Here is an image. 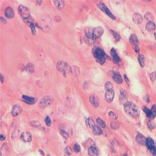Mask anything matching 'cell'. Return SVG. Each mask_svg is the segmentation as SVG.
<instances>
[{
    "instance_id": "obj_1",
    "label": "cell",
    "mask_w": 156,
    "mask_h": 156,
    "mask_svg": "<svg viewBox=\"0 0 156 156\" xmlns=\"http://www.w3.org/2000/svg\"><path fill=\"white\" fill-rule=\"evenodd\" d=\"M124 110L128 115L137 119L140 114V110L137 105L133 102H127L124 104Z\"/></svg>"
},
{
    "instance_id": "obj_2",
    "label": "cell",
    "mask_w": 156,
    "mask_h": 156,
    "mask_svg": "<svg viewBox=\"0 0 156 156\" xmlns=\"http://www.w3.org/2000/svg\"><path fill=\"white\" fill-rule=\"evenodd\" d=\"M92 54L97 62L101 65L105 63L107 56L103 49L100 47L95 46L92 49Z\"/></svg>"
},
{
    "instance_id": "obj_3",
    "label": "cell",
    "mask_w": 156,
    "mask_h": 156,
    "mask_svg": "<svg viewBox=\"0 0 156 156\" xmlns=\"http://www.w3.org/2000/svg\"><path fill=\"white\" fill-rule=\"evenodd\" d=\"M54 98L52 96L46 95L43 97L38 102V105L41 108H45L52 104Z\"/></svg>"
},
{
    "instance_id": "obj_4",
    "label": "cell",
    "mask_w": 156,
    "mask_h": 156,
    "mask_svg": "<svg viewBox=\"0 0 156 156\" xmlns=\"http://www.w3.org/2000/svg\"><path fill=\"white\" fill-rule=\"evenodd\" d=\"M145 145L148 148V153L152 155H155L156 154V148L154 140L151 137H148L146 139Z\"/></svg>"
},
{
    "instance_id": "obj_5",
    "label": "cell",
    "mask_w": 156,
    "mask_h": 156,
    "mask_svg": "<svg viewBox=\"0 0 156 156\" xmlns=\"http://www.w3.org/2000/svg\"><path fill=\"white\" fill-rule=\"evenodd\" d=\"M70 67L66 62L60 61L57 62L56 68L59 72L63 73L64 75H65L68 72H70Z\"/></svg>"
},
{
    "instance_id": "obj_6",
    "label": "cell",
    "mask_w": 156,
    "mask_h": 156,
    "mask_svg": "<svg viewBox=\"0 0 156 156\" xmlns=\"http://www.w3.org/2000/svg\"><path fill=\"white\" fill-rule=\"evenodd\" d=\"M97 7L100 9L102 12H105L108 17L112 18V19H115V17L114 15L109 10L108 7L106 6L104 3L102 2H98L97 3Z\"/></svg>"
},
{
    "instance_id": "obj_7",
    "label": "cell",
    "mask_w": 156,
    "mask_h": 156,
    "mask_svg": "<svg viewBox=\"0 0 156 156\" xmlns=\"http://www.w3.org/2000/svg\"><path fill=\"white\" fill-rule=\"evenodd\" d=\"M19 13L24 19L27 18L30 16L29 9L27 7L22 5H20L18 8Z\"/></svg>"
},
{
    "instance_id": "obj_8",
    "label": "cell",
    "mask_w": 156,
    "mask_h": 156,
    "mask_svg": "<svg viewBox=\"0 0 156 156\" xmlns=\"http://www.w3.org/2000/svg\"><path fill=\"white\" fill-rule=\"evenodd\" d=\"M84 40L87 45L89 46H92L95 43L96 39L94 37L92 32H87L85 33L84 36Z\"/></svg>"
},
{
    "instance_id": "obj_9",
    "label": "cell",
    "mask_w": 156,
    "mask_h": 156,
    "mask_svg": "<svg viewBox=\"0 0 156 156\" xmlns=\"http://www.w3.org/2000/svg\"><path fill=\"white\" fill-rule=\"evenodd\" d=\"M110 76L114 82L118 84H121L123 82V79L121 75L117 72L112 71L110 72Z\"/></svg>"
},
{
    "instance_id": "obj_10",
    "label": "cell",
    "mask_w": 156,
    "mask_h": 156,
    "mask_svg": "<svg viewBox=\"0 0 156 156\" xmlns=\"http://www.w3.org/2000/svg\"><path fill=\"white\" fill-rule=\"evenodd\" d=\"M23 110V108L20 105H14L11 111V113L14 117L17 116L20 114Z\"/></svg>"
},
{
    "instance_id": "obj_11",
    "label": "cell",
    "mask_w": 156,
    "mask_h": 156,
    "mask_svg": "<svg viewBox=\"0 0 156 156\" xmlns=\"http://www.w3.org/2000/svg\"><path fill=\"white\" fill-rule=\"evenodd\" d=\"M20 139L25 143L29 142L32 140V135L30 132H23L20 136Z\"/></svg>"
},
{
    "instance_id": "obj_12",
    "label": "cell",
    "mask_w": 156,
    "mask_h": 156,
    "mask_svg": "<svg viewBox=\"0 0 156 156\" xmlns=\"http://www.w3.org/2000/svg\"><path fill=\"white\" fill-rule=\"evenodd\" d=\"M22 99L25 103L29 105H32L35 103L37 100V98H36L29 96L26 95H23L22 96Z\"/></svg>"
},
{
    "instance_id": "obj_13",
    "label": "cell",
    "mask_w": 156,
    "mask_h": 156,
    "mask_svg": "<svg viewBox=\"0 0 156 156\" xmlns=\"http://www.w3.org/2000/svg\"><path fill=\"white\" fill-rule=\"evenodd\" d=\"M104 32V30L102 27H98L93 29L92 33L95 38H98L102 35Z\"/></svg>"
},
{
    "instance_id": "obj_14",
    "label": "cell",
    "mask_w": 156,
    "mask_h": 156,
    "mask_svg": "<svg viewBox=\"0 0 156 156\" xmlns=\"http://www.w3.org/2000/svg\"><path fill=\"white\" fill-rule=\"evenodd\" d=\"M114 97V93L113 90H106L105 95V99L108 103H111Z\"/></svg>"
},
{
    "instance_id": "obj_15",
    "label": "cell",
    "mask_w": 156,
    "mask_h": 156,
    "mask_svg": "<svg viewBox=\"0 0 156 156\" xmlns=\"http://www.w3.org/2000/svg\"><path fill=\"white\" fill-rule=\"evenodd\" d=\"M99 151L98 148L95 144L89 148L88 153L89 156H96L99 155Z\"/></svg>"
},
{
    "instance_id": "obj_16",
    "label": "cell",
    "mask_w": 156,
    "mask_h": 156,
    "mask_svg": "<svg viewBox=\"0 0 156 156\" xmlns=\"http://www.w3.org/2000/svg\"><path fill=\"white\" fill-rule=\"evenodd\" d=\"M110 54L115 63H118L120 61V59L118 55L116 50L114 48H112L110 50Z\"/></svg>"
},
{
    "instance_id": "obj_17",
    "label": "cell",
    "mask_w": 156,
    "mask_h": 156,
    "mask_svg": "<svg viewBox=\"0 0 156 156\" xmlns=\"http://www.w3.org/2000/svg\"><path fill=\"white\" fill-rule=\"evenodd\" d=\"M70 72L72 75L74 77H77L80 73V70L78 67L75 66H73L70 67Z\"/></svg>"
},
{
    "instance_id": "obj_18",
    "label": "cell",
    "mask_w": 156,
    "mask_h": 156,
    "mask_svg": "<svg viewBox=\"0 0 156 156\" xmlns=\"http://www.w3.org/2000/svg\"><path fill=\"white\" fill-rule=\"evenodd\" d=\"M132 19L134 23L137 24H140L143 20L141 15L138 13H134L132 16Z\"/></svg>"
},
{
    "instance_id": "obj_19",
    "label": "cell",
    "mask_w": 156,
    "mask_h": 156,
    "mask_svg": "<svg viewBox=\"0 0 156 156\" xmlns=\"http://www.w3.org/2000/svg\"><path fill=\"white\" fill-rule=\"evenodd\" d=\"M90 101L92 105L95 107L96 108L99 105L100 101L98 97L95 95H92L90 96Z\"/></svg>"
},
{
    "instance_id": "obj_20",
    "label": "cell",
    "mask_w": 156,
    "mask_h": 156,
    "mask_svg": "<svg viewBox=\"0 0 156 156\" xmlns=\"http://www.w3.org/2000/svg\"><path fill=\"white\" fill-rule=\"evenodd\" d=\"M128 95L126 91L124 90H121L120 99L121 103L125 104L126 102H128Z\"/></svg>"
},
{
    "instance_id": "obj_21",
    "label": "cell",
    "mask_w": 156,
    "mask_h": 156,
    "mask_svg": "<svg viewBox=\"0 0 156 156\" xmlns=\"http://www.w3.org/2000/svg\"><path fill=\"white\" fill-rule=\"evenodd\" d=\"M129 42L133 46L138 45L139 41L137 36L134 34H131L129 38Z\"/></svg>"
},
{
    "instance_id": "obj_22",
    "label": "cell",
    "mask_w": 156,
    "mask_h": 156,
    "mask_svg": "<svg viewBox=\"0 0 156 156\" xmlns=\"http://www.w3.org/2000/svg\"><path fill=\"white\" fill-rule=\"evenodd\" d=\"M5 15L8 18H12L15 16L13 10L11 7H7L5 11Z\"/></svg>"
},
{
    "instance_id": "obj_23",
    "label": "cell",
    "mask_w": 156,
    "mask_h": 156,
    "mask_svg": "<svg viewBox=\"0 0 156 156\" xmlns=\"http://www.w3.org/2000/svg\"><path fill=\"white\" fill-rule=\"evenodd\" d=\"M146 139V138L142 134L139 133L137 135L136 137V141L140 144L144 145H145Z\"/></svg>"
},
{
    "instance_id": "obj_24",
    "label": "cell",
    "mask_w": 156,
    "mask_h": 156,
    "mask_svg": "<svg viewBox=\"0 0 156 156\" xmlns=\"http://www.w3.org/2000/svg\"><path fill=\"white\" fill-rule=\"evenodd\" d=\"M155 24L153 21L148 22L146 24V30L149 32L154 31L155 29Z\"/></svg>"
},
{
    "instance_id": "obj_25",
    "label": "cell",
    "mask_w": 156,
    "mask_h": 156,
    "mask_svg": "<svg viewBox=\"0 0 156 156\" xmlns=\"http://www.w3.org/2000/svg\"><path fill=\"white\" fill-rule=\"evenodd\" d=\"M53 2L54 3L56 7L59 10L62 9L65 6V1L64 0H53Z\"/></svg>"
},
{
    "instance_id": "obj_26",
    "label": "cell",
    "mask_w": 156,
    "mask_h": 156,
    "mask_svg": "<svg viewBox=\"0 0 156 156\" xmlns=\"http://www.w3.org/2000/svg\"><path fill=\"white\" fill-rule=\"evenodd\" d=\"M85 124L87 126L90 128H92L95 125V121L92 117L87 118L85 120Z\"/></svg>"
},
{
    "instance_id": "obj_27",
    "label": "cell",
    "mask_w": 156,
    "mask_h": 156,
    "mask_svg": "<svg viewBox=\"0 0 156 156\" xmlns=\"http://www.w3.org/2000/svg\"><path fill=\"white\" fill-rule=\"evenodd\" d=\"M93 133L95 135H100L102 134V131L98 125H95L93 128Z\"/></svg>"
},
{
    "instance_id": "obj_28",
    "label": "cell",
    "mask_w": 156,
    "mask_h": 156,
    "mask_svg": "<svg viewBox=\"0 0 156 156\" xmlns=\"http://www.w3.org/2000/svg\"><path fill=\"white\" fill-rule=\"evenodd\" d=\"M143 110L144 112H145V113L146 114L147 116L148 117V118L151 119H154V118H155V117L154 116V115H153V114H152L151 110H150L147 107H144L143 108Z\"/></svg>"
},
{
    "instance_id": "obj_29",
    "label": "cell",
    "mask_w": 156,
    "mask_h": 156,
    "mask_svg": "<svg viewBox=\"0 0 156 156\" xmlns=\"http://www.w3.org/2000/svg\"><path fill=\"white\" fill-rule=\"evenodd\" d=\"M110 32L113 36L114 38V39L115 42H119L121 38V36H120V34L116 32L112 29L110 30Z\"/></svg>"
},
{
    "instance_id": "obj_30",
    "label": "cell",
    "mask_w": 156,
    "mask_h": 156,
    "mask_svg": "<svg viewBox=\"0 0 156 156\" xmlns=\"http://www.w3.org/2000/svg\"><path fill=\"white\" fill-rule=\"evenodd\" d=\"M144 56L143 54H139L138 57V60L140 65L142 67H144L145 66Z\"/></svg>"
},
{
    "instance_id": "obj_31",
    "label": "cell",
    "mask_w": 156,
    "mask_h": 156,
    "mask_svg": "<svg viewBox=\"0 0 156 156\" xmlns=\"http://www.w3.org/2000/svg\"><path fill=\"white\" fill-rule=\"evenodd\" d=\"M145 20L146 21H152L154 19V17L151 13L150 12H147L145 14L144 16Z\"/></svg>"
},
{
    "instance_id": "obj_32",
    "label": "cell",
    "mask_w": 156,
    "mask_h": 156,
    "mask_svg": "<svg viewBox=\"0 0 156 156\" xmlns=\"http://www.w3.org/2000/svg\"><path fill=\"white\" fill-rule=\"evenodd\" d=\"M26 70L28 73H32L34 72V65L32 63H29L26 66Z\"/></svg>"
},
{
    "instance_id": "obj_33",
    "label": "cell",
    "mask_w": 156,
    "mask_h": 156,
    "mask_svg": "<svg viewBox=\"0 0 156 156\" xmlns=\"http://www.w3.org/2000/svg\"><path fill=\"white\" fill-rule=\"evenodd\" d=\"M96 122L99 127L102 128H105L106 127V125L105 122L101 118H98L97 119Z\"/></svg>"
},
{
    "instance_id": "obj_34",
    "label": "cell",
    "mask_w": 156,
    "mask_h": 156,
    "mask_svg": "<svg viewBox=\"0 0 156 156\" xmlns=\"http://www.w3.org/2000/svg\"><path fill=\"white\" fill-rule=\"evenodd\" d=\"M114 87L113 84L110 82H106L104 86V88L106 90H113Z\"/></svg>"
},
{
    "instance_id": "obj_35",
    "label": "cell",
    "mask_w": 156,
    "mask_h": 156,
    "mask_svg": "<svg viewBox=\"0 0 156 156\" xmlns=\"http://www.w3.org/2000/svg\"><path fill=\"white\" fill-rule=\"evenodd\" d=\"M109 118L113 120H116L118 118V115L116 112L113 111H110L108 113Z\"/></svg>"
},
{
    "instance_id": "obj_36",
    "label": "cell",
    "mask_w": 156,
    "mask_h": 156,
    "mask_svg": "<svg viewBox=\"0 0 156 156\" xmlns=\"http://www.w3.org/2000/svg\"><path fill=\"white\" fill-rule=\"evenodd\" d=\"M110 126L112 129L116 130L120 127V124L117 122L112 121L110 123Z\"/></svg>"
},
{
    "instance_id": "obj_37",
    "label": "cell",
    "mask_w": 156,
    "mask_h": 156,
    "mask_svg": "<svg viewBox=\"0 0 156 156\" xmlns=\"http://www.w3.org/2000/svg\"><path fill=\"white\" fill-rule=\"evenodd\" d=\"M24 22L25 24L28 26H30L32 24L34 23V20L31 17H30L24 19Z\"/></svg>"
},
{
    "instance_id": "obj_38",
    "label": "cell",
    "mask_w": 156,
    "mask_h": 156,
    "mask_svg": "<svg viewBox=\"0 0 156 156\" xmlns=\"http://www.w3.org/2000/svg\"><path fill=\"white\" fill-rule=\"evenodd\" d=\"M30 125L31 126L35 128H40L41 127V124L39 121H32L30 122Z\"/></svg>"
},
{
    "instance_id": "obj_39",
    "label": "cell",
    "mask_w": 156,
    "mask_h": 156,
    "mask_svg": "<svg viewBox=\"0 0 156 156\" xmlns=\"http://www.w3.org/2000/svg\"><path fill=\"white\" fill-rule=\"evenodd\" d=\"M148 127L150 130H152L155 128V123L151 120L149 121L148 123Z\"/></svg>"
},
{
    "instance_id": "obj_40",
    "label": "cell",
    "mask_w": 156,
    "mask_h": 156,
    "mask_svg": "<svg viewBox=\"0 0 156 156\" xmlns=\"http://www.w3.org/2000/svg\"><path fill=\"white\" fill-rule=\"evenodd\" d=\"M85 146L87 148H89L95 144L93 142V140L91 138H89L87 140L85 143Z\"/></svg>"
},
{
    "instance_id": "obj_41",
    "label": "cell",
    "mask_w": 156,
    "mask_h": 156,
    "mask_svg": "<svg viewBox=\"0 0 156 156\" xmlns=\"http://www.w3.org/2000/svg\"><path fill=\"white\" fill-rule=\"evenodd\" d=\"M72 152L71 148L69 146H67L64 150V154L66 156H69L70 155Z\"/></svg>"
},
{
    "instance_id": "obj_42",
    "label": "cell",
    "mask_w": 156,
    "mask_h": 156,
    "mask_svg": "<svg viewBox=\"0 0 156 156\" xmlns=\"http://www.w3.org/2000/svg\"><path fill=\"white\" fill-rule=\"evenodd\" d=\"M45 121L47 126L49 127L51 126L52 122H51V120L49 116L46 117L45 119Z\"/></svg>"
},
{
    "instance_id": "obj_43",
    "label": "cell",
    "mask_w": 156,
    "mask_h": 156,
    "mask_svg": "<svg viewBox=\"0 0 156 156\" xmlns=\"http://www.w3.org/2000/svg\"><path fill=\"white\" fill-rule=\"evenodd\" d=\"M80 150L81 148L80 146L78 143H76L74 145V150L75 152L77 153H79L80 152Z\"/></svg>"
},
{
    "instance_id": "obj_44",
    "label": "cell",
    "mask_w": 156,
    "mask_h": 156,
    "mask_svg": "<svg viewBox=\"0 0 156 156\" xmlns=\"http://www.w3.org/2000/svg\"><path fill=\"white\" fill-rule=\"evenodd\" d=\"M60 134L62 135V136L63 137H65V138H68L69 135L68 133L66 132L65 130H60Z\"/></svg>"
},
{
    "instance_id": "obj_45",
    "label": "cell",
    "mask_w": 156,
    "mask_h": 156,
    "mask_svg": "<svg viewBox=\"0 0 156 156\" xmlns=\"http://www.w3.org/2000/svg\"><path fill=\"white\" fill-rule=\"evenodd\" d=\"M30 28H31V31H32V33L34 35H35L36 34V30L35 28V24L34 23H32L30 25Z\"/></svg>"
},
{
    "instance_id": "obj_46",
    "label": "cell",
    "mask_w": 156,
    "mask_h": 156,
    "mask_svg": "<svg viewBox=\"0 0 156 156\" xmlns=\"http://www.w3.org/2000/svg\"><path fill=\"white\" fill-rule=\"evenodd\" d=\"M151 110L153 115H154V116L155 117L156 113V105H155V104H154V105L152 106Z\"/></svg>"
},
{
    "instance_id": "obj_47",
    "label": "cell",
    "mask_w": 156,
    "mask_h": 156,
    "mask_svg": "<svg viewBox=\"0 0 156 156\" xmlns=\"http://www.w3.org/2000/svg\"><path fill=\"white\" fill-rule=\"evenodd\" d=\"M150 77L152 82H154L155 79V72L151 73L150 75Z\"/></svg>"
},
{
    "instance_id": "obj_48",
    "label": "cell",
    "mask_w": 156,
    "mask_h": 156,
    "mask_svg": "<svg viewBox=\"0 0 156 156\" xmlns=\"http://www.w3.org/2000/svg\"><path fill=\"white\" fill-rule=\"evenodd\" d=\"M133 49L134 51L137 54H139L140 53V48L138 47V45L133 46Z\"/></svg>"
},
{
    "instance_id": "obj_49",
    "label": "cell",
    "mask_w": 156,
    "mask_h": 156,
    "mask_svg": "<svg viewBox=\"0 0 156 156\" xmlns=\"http://www.w3.org/2000/svg\"><path fill=\"white\" fill-rule=\"evenodd\" d=\"M124 78L125 81H126V82L127 84V85L129 86V85H130V80H129V79L128 78L127 76L125 74H124Z\"/></svg>"
},
{
    "instance_id": "obj_50",
    "label": "cell",
    "mask_w": 156,
    "mask_h": 156,
    "mask_svg": "<svg viewBox=\"0 0 156 156\" xmlns=\"http://www.w3.org/2000/svg\"><path fill=\"white\" fill-rule=\"evenodd\" d=\"M54 20L55 22H60V20H61V18H60V17L59 16H55L54 18Z\"/></svg>"
},
{
    "instance_id": "obj_51",
    "label": "cell",
    "mask_w": 156,
    "mask_h": 156,
    "mask_svg": "<svg viewBox=\"0 0 156 156\" xmlns=\"http://www.w3.org/2000/svg\"><path fill=\"white\" fill-rule=\"evenodd\" d=\"M6 136L4 134H1L0 135V140L1 141H3L5 139Z\"/></svg>"
},
{
    "instance_id": "obj_52",
    "label": "cell",
    "mask_w": 156,
    "mask_h": 156,
    "mask_svg": "<svg viewBox=\"0 0 156 156\" xmlns=\"http://www.w3.org/2000/svg\"><path fill=\"white\" fill-rule=\"evenodd\" d=\"M88 85V83L87 82H84V83L83 85V86H82V87L84 89H85L87 87V86Z\"/></svg>"
},
{
    "instance_id": "obj_53",
    "label": "cell",
    "mask_w": 156,
    "mask_h": 156,
    "mask_svg": "<svg viewBox=\"0 0 156 156\" xmlns=\"http://www.w3.org/2000/svg\"><path fill=\"white\" fill-rule=\"evenodd\" d=\"M0 81L2 83H3L4 82V77L2 74H0Z\"/></svg>"
},
{
    "instance_id": "obj_54",
    "label": "cell",
    "mask_w": 156,
    "mask_h": 156,
    "mask_svg": "<svg viewBox=\"0 0 156 156\" xmlns=\"http://www.w3.org/2000/svg\"><path fill=\"white\" fill-rule=\"evenodd\" d=\"M0 20H1V22H3V23H4V24L7 23V21H6V20L4 18H2V17H0Z\"/></svg>"
},
{
    "instance_id": "obj_55",
    "label": "cell",
    "mask_w": 156,
    "mask_h": 156,
    "mask_svg": "<svg viewBox=\"0 0 156 156\" xmlns=\"http://www.w3.org/2000/svg\"><path fill=\"white\" fill-rule=\"evenodd\" d=\"M43 131L44 132L47 133V132H49V130L48 129H47L46 128H43Z\"/></svg>"
},
{
    "instance_id": "obj_56",
    "label": "cell",
    "mask_w": 156,
    "mask_h": 156,
    "mask_svg": "<svg viewBox=\"0 0 156 156\" xmlns=\"http://www.w3.org/2000/svg\"><path fill=\"white\" fill-rule=\"evenodd\" d=\"M145 100H146V102H148V103L150 102V99H149V97H148V96H146Z\"/></svg>"
},
{
    "instance_id": "obj_57",
    "label": "cell",
    "mask_w": 156,
    "mask_h": 156,
    "mask_svg": "<svg viewBox=\"0 0 156 156\" xmlns=\"http://www.w3.org/2000/svg\"><path fill=\"white\" fill-rule=\"evenodd\" d=\"M39 151H40V153L42 155H45V154H44V152L42 150H39Z\"/></svg>"
},
{
    "instance_id": "obj_58",
    "label": "cell",
    "mask_w": 156,
    "mask_h": 156,
    "mask_svg": "<svg viewBox=\"0 0 156 156\" xmlns=\"http://www.w3.org/2000/svg\"><path fill=\"white\" fill-rule=\"evenodd\" d=\"M36 2L37 3V4H39L40 5L41 4H42V1H37Z\"/></svg>"
},
{
    "instance_id": "obj_59",
    "label": "cell",
    "mask_w": 156,
    "mask_h": 156,
    "mask_svg": "<svg viewBox=\"0 0 156 156\" xmlns=\"http://www.w3.org/2000/svg\"><path fill=\"white\" fill-rule=\"evenodd\" d=\"M145 2H151V0H145Z\"/></svg>"
},
{
    "instance_id": "obj_60",
    "label": "cell",
    "mask_w": 156,
    "mask_h": 156,
    "mask_svg": "<svg viewBox=\"0 0 156 156\" xmlns=\"http://www.w3.org/2000/svg\"><path fill=\"white\" fill-rule=\"evenodd\" d=\"M154 36H155V38L156 39V36H155V32L154 34Z\"/></svg>"
}]
</instances>
